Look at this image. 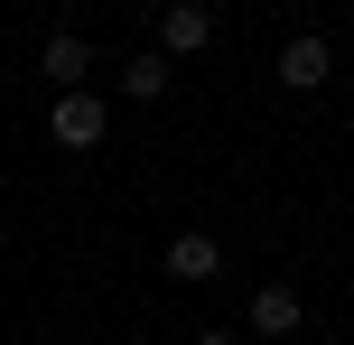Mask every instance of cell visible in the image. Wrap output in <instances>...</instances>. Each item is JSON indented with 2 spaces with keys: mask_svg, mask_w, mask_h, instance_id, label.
<instances>
[{
  "mask_svg": "<svg viewBox=\"0 0 354 345\" xmlns=\"http://www.w3.org/2000/svg\"><path fill=\"white\" fill-rule=\"evenodd\" d=\"M103 131H112V103H103L93 84L47 103V140H56V149H103Z\"/></svg>",
  "mask_w": 354,
  "mask_h": 345,
  "instance_id": "1",
  "label": "cell"
},
{
  "mask_svg": "<svg viewBox=\"0 0 354 345\" xmlns=\"http://www.w3.org/2000/svg\"><path fill=\"white\" fill-rule=\"evenodd\" d=\"M168 84H177V66H168L159 47H131V56H122V93H131V103H159Z\"/></svg>",
  "mask_w": 354,
  "mask_h": 345,
  "instance_id": "6",
  "label": "cell"
},
{
  "mask_svg": "<svg viewBox=\"0 0 354 345\" xmlns=\"http://www.w3.org/2000/svg\"><path fill=\"white\" fill-rule=\"evenodd\" d=\"M243 317H252V336H299V317H308V299L289 290V280H261V290L243 299Z\"/></svg>",
  "mask_w": 354,
  "mask_h": 345,
  "instance_id": "4",
  "label": "cell"
},
{
  "mask_svg": "<svg viewBox=\"0 0 354 345\" xmlns=\"http://www.w3.org/2000/svg\"><path fill=\"white\" fill-rule=\"evenodd\" d=\"M37 75H47L56 93H84V75H93V47L75 28H47V47H37Z\"/></svg>",
  "mask_w": 354,
  "mask_h": 345,
  "instance_id": "5",
  "label": "cell"
},
{
  "mask_svg": "<svg viewBox=\"0 0 354 345\" xmlns=\"http://www.w3.org/2000/svg\"><path fill=\"white\" fill-rule=\"evenodd\" d=\"M326 75H336V47H326V28H289V47H280V84H289V93H317Z\"/></svg>",
  "mask_w": 354,
  "mask_h": 345,
  "instance_id": "2",
  "label": "cell"
},
{
  "mask_svg": "<svg viewBox=\"0 0 354 345\" xmlns=\"http://www.w3.org/2000/svg\"><path fill=\"white\" fill-rule=\"evenodd\" d=\"M214 271H224V243H214V234H177L168 243V280L196 290V280H214Z\"/></svg>",
  "mask_w": 354,
  "mask_h": 345,
  "instance_id": "7",
  "label": "cell"
},
{
  "mask_svg": "<svg viewBox=\"0 0 354 345\" xmlns=\"http://www.w3.org/2000/svg\"><path fill=\"white\" fill-rule=\"evenodd\" d=\"M196 345H243V336H233V327H205V336H196Z\"/></svg>",
  "mask_w": 354,
  "mask_h": 345,
  "instance_id": "8",
  "label": "cell"
},
{
  "mask_svg": "<svg viewBox=\"0 0 354 345\" xmlns=\"http://www.w3.org/2000/svg\"><path fill=\"white\" fill-rule=\"evenodd\" d=\"M345 131H354V112H345Z\"/></svg>",
  "mask_w": 354,
  "mask_h": 345,
  "instance_id": "9",
  "label": "cell"
},
{
  "mask_svg": "<svg viewBox=\"0 0 354 345\" xmlns=\"http://www.w3.org/2000/svg\"><path fill=\"white\" fill-rule=\"evenodd\" d=\"M196 47H214V10L205 0H168L159 10V56L177 66V56H196Z\"/></svg>",
  "mask_w": 354,
  "mask_h": 345,
  "instance_id": "3",
  "label": "cell"
}]
</instances>
